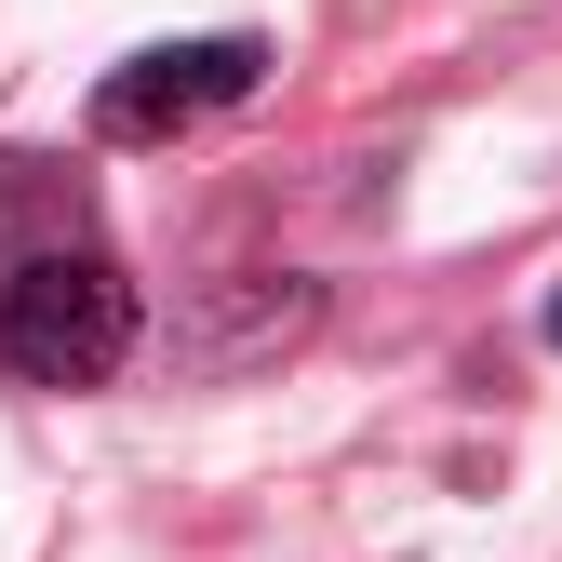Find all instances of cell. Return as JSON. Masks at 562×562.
Masks as SVG:
<instances>
[{"label":"cell","mask_w":562,"mask_h":562,"mask_svg":"<svg viewBox=\"0 0 562 562\" xmlns=\"http://www.w3.org/2000/svg\"><path fill=\"white\" fill-rule=\"evenodd\" d=\"M549 348H562V295H549Z\"/></svg>","instance_id":"obj_3"},{"label":"cell","mask_w":562,"mask_h":562,"mask_svg":"<svg viewBox=\"0 0 562 562\" xmlns=\"http://www.w3.org/2000/svg\"><path fill=\"white\" fill-rule=\"evenodd\" d=\"M255 81H268V41H241V27H215V41H148V54H121L108 81H94V134H108V148H161V134L241 108Z\"/></svg>","instance_id":"obj_2"},{"label":"cell","mask_w":562,"mask_h":562,"mask_svg":"<svg viewBox=\"0 0 562 562\" xmlns=\"http://www.w3.org/2000/svg\"><path fill=\"white\" fill-rule=\"evenodd\" d=\"M134 362V281L94 228L81 175L0 161V375L14 389H108Z\"/></svg>","instance_id":"obj_1"}]
</instances>
